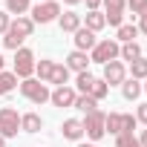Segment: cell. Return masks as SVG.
I'll return each instance as SVG.
<instances>
[{"label": "cell", "mask_w": 147, "mask_h": 147, "mask_svg": "<svg viewBox=\"0 0 147 147\" xmlns=\"http://www.w3.org/2000/svg\"><path fill=\"white\" fill-rule=\"evenodd\" d=\"M52 66H55V61H46V58L35 61V72H38V81L49 84V75H52Z\"/></svg>", "instance_id": "19"}, {"label": "cell", "mask_w": 147, "mask_h": 147, "mask_svg": "<svg viewBox=\"0 0 147 147\" xmlns=\"http://www.w3.org/2000/svg\"><path fill=\"white\" fill-rule=\"evenodd\" d=\"M118 52H121V46H118V40H98L95 46H92V52H90V61H95V63H110V61H115L118 58Z\"/></svg>", "instance_id": "3"}, {"label": "cell", "mask_w": 147, "mask_h": 147, "mask_svg": "<svg viewBox=\"0 0 147 147\" xmlns=\"http://www.w3.org/2000/svg\"><path fill=\"white\" fill-rule=\"evenodd\" d=\"M63 3H69V6H78V3H84V0H63Z\"/></svg>", "instance_id": "36"}, {"label": "cell", "mask_w": 147, "mask_h": 147, "mask_svg": "<svg viewBox=\"0 0 147 147\" xmlns=\"http://www.w3.org/2000/svg\"><path fill=\"white\" fill-rule=\"evenodd\" d=\"M130 72H133V78H136V81L147 78V61H144V58H136V61L130 63Z\"/></svg>", "instance_id": "28"}, {"label": "cell", "mask_w": 147, "mask_h": 147, "mask_svg": "<svg viewBox=\"0 0 147 147\" xmlns=\"http://www.w3.org/2000/svg\"><path fill=\"white\" fill-rule=\"evenodd\" d=\"M115 147H141V144L133 133H121V136H115Z\"/></svg>", "instance_id": "29"}, {"label": "cell", "mask_w": 147, "mask_h": 147, "mask_svg": "<svg viewBox=\"0 0 147 147\" xmlns=\"http://www.w3.org/2000/svg\"><path fill=\"white\" fill-rule=\"evenodd\" d=\"M136 29H138L141 35H147V15H144V18H138V26H136Z\"/></svg>", "instance_id": "33"}, {"label": "cell", "mask_w": 147, "mask_h": 147, "mask_svg": "<svg viewBox=\"0 0 147 147\" xmlns=\"http://www.w3.org/2000/svg\"><path fill=\"white\" fill-rule=\"evenodd\" d=\"M20 130V115L15 107H3L0 110V136L3 138H15Z\"/></svg>", "instance_id": "6"}, {"label": "cell", "mask_w": 147, "mask_h": 147, "mask_svg": "<svg viewBox=\"0 0 147 147\" xmlns=\"http://www.w3.org/2000/svg\"><path fill=\"white\" fill-rule=\"evenodd\" d=\"M104 26H107L104 12H87V29H90V32H101Z\"/></svg>", "instance_id": "20"}, {"label": "cell", "mask_w": 147, "mask_h": 147, "mask_svg": "<svg viewBox=\"0 0 147 147\" xmlns=\"http://www.w3.org/2000/svg\"><path fill=\"white\" fill-rule=\"evenodd\" d=\"M127 6H130V12L138 15V18L147 15V0H127Z\"/></svg>", "instance_id": "30"}, {"label": "cell", "mask_w": 147, "mask_h": 147, "mask_svg": "<svg viewBox=\"0 0 147 147\" xmlns=\"http://www.w3.org/2000/svg\"><path fill=\"white\" fill-rule=\"evenodd\" d=\"M121 95H124L127 101H136V98L141 95V84H138L136 78H124V84H121Z\"/></svg>", "instance_id": "18"}, {"label": "cell", "mask_w": 147, "mask_h": 147, "mask_svg": "<svg viewBox=\"0 0 147 147\" xmlns=\"http://www.w3.org/2000/svg\"><path fill=\"white\" fill-rule=\"evenodd\" d=\"M92 75H90V72H78V78H75V87H78V92L81 95H90V90H92Z\"/></svg>", "instance_id": "25"}, {"label": "cell", "mask_w": 147, "mask_h": 147, "mask_svg": "<svg viewBox=\"0 0 147 147\" xmlns=\"http://www.w3.org/2000/svg\"><path fill=\"white\" fill-rule=\"evenodd\" d=\"M104 130L113 133V136L133 133V130H136V115H130V113H107V118H104Z\"/></svg>", "instance_id": "2"}, {"label": "cell", "mask_w": 147, "mask_h": 147, "mask_svg": "<svg viewBox=\"0 0 147 147\" xmlns=\"http://www.w3.org/2000/svg\"><path fill=\"white\" fill-rule=\"evenodd\" d=\"M72 107L81 110V113H95V110H98V101H95V98H90V95H78Z\"/></svg>", "instance_id": "23"}, {"label": "cell", "mask_w": 147, "mask_h": 147, "mask_svg": "<svg viewBox=\"0 0 147 147\" xmlns=\"http://www.w3.org/2000/svg\"><path fill=\"white\" fill-rule=\"evenodd\" d=\"M9 23H12V18H9V12H0V35H6V29H9Z\"/></svg>", "instance_id": "31"}, {"label": "cell", "mask_w": 147, "mask_h": 147, "mask_svg": "<svg viewBox=\"0 0 147 147\" xmlns=\"http://www.w3.org/2000/svg\"><path fill=\"white\" fill-rule=\"evenodd\" d=\"M15 75H18L20 81H26V78L35 75V52H32V49L20 46V49L15 52Z\"/></svg>", "instance_id": "5"}, {"label": "cell", "mask_w": 147, "mask_h": 147, "mask_svg": "<svg viewBox=\"0 0 147 147\" xmlns=\"http://www.w3.org/2000/svg\"><path fill=\"white\" fill-rule=\"evenodd\" d=\"M32 32H35L32 18H18V20H12V23H9V29H6V35H3V46L18 52V49H20V43H23Z\"/></svg>", "instance_id": "1"}, {"label": "cell", "mask_w": 147, "mask_h": 147, "mask_svg": "<svg viewBox=\"0 0 147 147\" xmlns=\"http://www.w3.org/2000/svg\"><path fill=\"white\" fill-rule=\"evenodd\" d=\"M78 147H98V144H78Z\"/></svg>", "instance_id": "39"}, {"label": "cell", "mask_w": 147, "mask_h": 147, "mask_svg": "<svg viewBox=\"0 0 147 147\" xmlns=\"http://www.w3.org/2000/svg\"><path fill=\"white\" fill-rule=\"evenodd\" d=\"M66 81H69V69H66V63H55V66H52V75H49V84L66 87Z\"/></svg>", "instance_id": "17"}, {"label": "cell", "mask_w": 147, "mask_h": 147, "mask_svg": "<svg viewBox=\"0 0 147 147\" xmlns=\"http://www.w3.org/2000/svg\"><path fill=\"white\" fill-rule=\"evenodd\" d=\"M75 98H78V92L72 90L69 84H66V87H55V92H49V101H52L55 107H72Z\"/></svg>", "instance_id": "11"}, {"label": "cell", "mask_w": 147, "mask_h": 147, "mask_svg": "<svg viewBox=\"0 0 147 147\" xmlns=\"http://www.w3.org/2000/svg\"><path fill=\"white\" fill-rule=\"evenodd\" d=\"M18 87V75L15 72H0V95H9Z\"/></svg>", "instance_id": "22"}, {"label": "cell", "mask_w": 147, "mask_h": 147, "mask_svg": "<svg viewBox=\"0 0 147 147\" xmlns=\"http://www.w3.org/2000/svg\"><path fill=\"white\" fill-rule=\"evenodd\" d=\"M38 3H46V0H38Z\"/></svg>", "instance_id": "41"}, {"label": "cell", "mask_w": 147, "mask_h": 147, "mask_svg": "<svg viewBox=\"0 0 147 147\" xmlns=\"http://www.w3.org/2000/svg\"><path fill=\"white\" fill-rule=\"evenodd\" d=\"M72 40H75V49H78V52H92V46L98 43V40H95V32H90L87 26H81Z\"/></svg>", "instance_id": "12"}, {"label": "cell", "mask_w": 147, "mask_h": 147, "mask_svg": "<svg viewBox=\"0 0 147 147\" xmlns=\"http://www.w3.org/2000/svg\"><path fill=\"white\" fill-rule=\"evenodd\" d=\"M104 3V9H107V23L110 26H121V20H124V6H127V0H101Z\"/></svg>", "instance_id": "9"}, {"label": "cell", "mask_w": 147, "mask_h": 147, "mask_svg": "<svg viewBox=\"0 0 147 147\" xmlns=\"http://www.w3.org/2000/svg\"><path fill=\"white\" fill-rule=\"evenodd\" d=\"M0 147H6V138H3V136H0Z\"/></svg>", "instance_id": "38"}, {"label": "cell", "mask_w": 147, "mask_h": 147, "mask_svg": "<svg viewBox=\"0 0 147 147\" xmlns=\"http://www.w3.org/2000/svg\"><path fill=\"white\" fill-rule=\"evenodd\" d=\"M136 121L147 124V104H138V110H136Z\"/></svg>", "instance_id": "32"}, {"label": "cell", "mask_w": 147, "mask_h": 147, "mask_svg": "<svg viewBox=\"0 0 147 147\" xmlns=\"http://www.w3.org/2000/svg\"><path fill=\"white\" fill-rule=\"evenodd\" d=\"M138 144H141V147H147V130H141V136H138Z\"/></svg>", "instance_id": "35"}, {"label": "cell", "mask_w": 147, "mask_h": 147, "mask_svg": "<svg viewBox=\"0 0 147 147\" xmlns=\"http://www.w3.org/2000/svg\"><path fill=\"white\" fill-rule=\"evenodd\" d=\"M87 66H90V55L87 52H69V58H66V69L69 72H87Z\"/></svg>", "instance_id": "14"}, {"label": "cell", "mask_w": 147, "mask_h": 147, "mask_svg": "<svg viewBox=\"0 0 147 147\" xmlns=\"http://www.w3.org/2000/svg\"><path fill=\"white\" fill-rule=\"evenodd\" d=\"M20 95L29 98L32 104H43V101H49V87L38 78H26V81H20Z\"/></svg>", "instance_id": "4"}, {"label": "cell", "mask_w": 147, "mask_h": 147, "mask_svg": "<svg viewBox=\"0 0 147 147\" xmlns=\"http://www.w3.org/2000/svg\"><path fill=\"white\" fill-rule=\"evenodd\" d=\"M61 18V6L55 0H46V3H38L32 9V23H52Z\"/></svg>", "instance_id": "8"}, {"label": "cell", "mask_w": 147, "mask_h": 147, "mask_svg": "<svg viewBox=\"0 0 147 147\" xmlns=\"http://www.w3.org/2000/svg\"><path fill=\"white\" fill-rule=\"evenodd\" d=\"M136 35H138V29H136L133 23H121V26H118V40H121V43H133Z\"/></svg>", "instance_id": "26"}, {"label": "cell", "mask_w": 147, "mask_h": 147, "mask_svg": "<svg viewBox=\"0 0 147 147\" xmlns=\"http://www.w3.org/2000/svg\"><path fill=\"white\" fill-rule=\"evenodd\" d=\"M61 133H63V138H69V141H81V138H84V124H81L78 118H66V121L61 124Z\"/></svg>", "instance_id": "13"}, {"label": "cell", "mask_w": 147, "mask_h": 147, "mask_svg": "<svg viewBox=\"0 0 147 147\" xmlns=\"http://www.w3.org/2000/svg\"><path fill=\"white\" fill-rule=\"evenodd\" d=\"M124 78H127V69H124L121 61H110V63H104V81H107V87L124 84Z\"/></svg>", "instance_id": "10"}, {"label": "cell", "mask_w": 147, "mask_h": 147, "mask_svg": "<svg viewBox=\"0 0 147 147\" xmlns=\"http://www.w3.org/2000/svg\"><path fill=\"white\" fill-rule=\"evenodd\" d=\"M58 23H61V32H72V35H75L78 29H81V15L78 12H63L61 18H58Z\"/></svg>", "instance_id": "15"}, {"label": "cell", "mask_w": 147, "mask_h": 147, "mask_svg": "<svg viewBox=\"0 0 147 147\" xmlns=\"http://www.w3.org/2000/svg\"><path fill=\"white\" fill-rule=\"evenodd\" d=\"M3 63H6V61H3V55H0V72H3Z\"/></svg>", "instance_id": "37"}, {"label": "cell", "mask_w": 147, "mask_h": 147, "mask_svg": "<svg viewBox=\"0 0 147 147\" xmlns=\"http://www.w3.org/2000/svg\"><path fill=\"white\" fill-rule=\"evenodd\" d=\"M29 3H32V0H6V12H9V15L23 18V12L29 9Z\"/></svg>", "instance_id": "27"}, {"label": "cell", "mask_w": 147, "mask_h": 147, "mask_svg": "<svg viewBox=\"0 0 147 147\" xmlns=\"http://www.w3.org/2000/svg\"><path fill=\"white\" fill-rule=\"evenodd\" d=\"M104 118H107V113H101V110H95V113H87V118L81 121L84 124V136H90L92 141H98V138H104Z\"/></svg>", "instance_id": "7"}, {"label": "cell", "mask_w": 147, "mask_h": 147, "mask_svg": "<svg viewBox=\"0 0 147 147\" xmlns=\"http://www.w3.org/2000/svg\"><path fill=\"white\" fill-rule=\"evenodd\" d=\"M141 92H147V84H144V87H141Z\"/></svg>", "instance_id": "40"}, {"label": "cell", "mask_w": 147, "mask_h": 147, "mask_svg": "<svg viewBox=\"0 0 147 147\" xmlns=\"http://www.w3.org/2000/svg\"><path fill=\"white\" fill-rule=\"evenodd\" d=\"M98 6H101V0H87V9L90 12H98Z\"/></svg>", "instance_id": "34"}, {"label": "cell", "mask_w": 147, "mask_h": 147, "mask_svg": "<svg viewBox=\"0 0 147 147\" xmlns=\"http://www.w3.org/2000/svg\"><path fill=\"white\" fill-rule=\"evenodd\" d=\"M107 95H110V87H107V81H104V78H95V81H92V90H90V98L101 101V98H107Z\"/></svg>", "instance_id": "24"}, {"label": "cell", "mask_w": 147, "mask_h": 147, "mask_svg": "<svg viewBox=\"0 0 147 147\" xmlns=\"http://www.w3.org/2000/svg\"><path fill=\"white\" fill-rule=\"evenodd\" d=\"M118 58H121V61H130V63H133L136 58H141V46H138L136 40H133V43H121V52H118Z\"/></svg>", "instance_id": "21"}, {"label": "cell", "mask_w": 147, "mask_h": 147, "mask_svg": "<svg viewBox=\"0 0 147 147\" xmlns=\"http://www.w3.org/2000/svg\"><path fill=\"white\" fill-rule=\"evenodd\" d=\"M20 130L23 133H40L43 130V118L38 113H23L20 115Z\"/></svg>", "instance_id": "16"}]
</instances>
